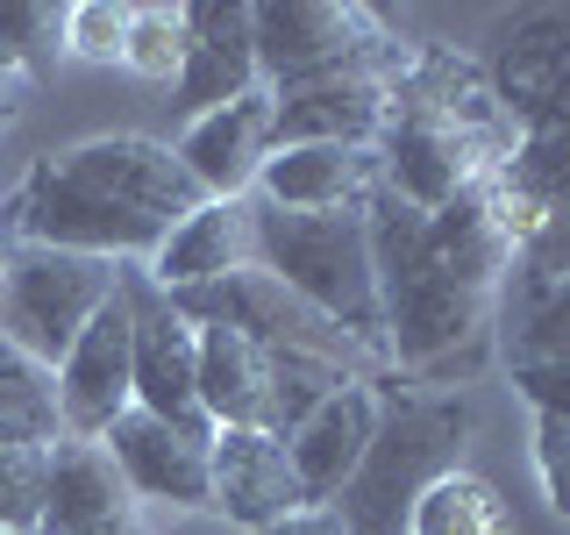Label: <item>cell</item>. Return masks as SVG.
Listing matches in <instances>:
<instances>
[{
  "label": "cell",
  "mask_w": 570,
  "mask_h": 535,
  "mask_svg": "<svg viewBox=\"0 0 570 535\" xmlns=\"http://www.w3.org/2000/svg\"><path fill=\"white\" fill-rule=\"evenodd\" d=\"M200 201L207 193L186 178L171 143L94 136L29 165V178L0 207H8L22 243L79 250V257H107V264H142Z\"/></svg>",
  "instance_id": "1"
},
{
  "label": "cell",
  "mask_w": 570,
  "mask_h": 535,
  "mask_svg": "<svg viewBox=\"0 0 570 535\" xmlns=\"http://www.w3.org/2000/svg\"><path fill=\"white\" fill-rule=\"evenodd\" d=\"M364 228H371V264H379L385 364L435 392H456L463 379H478V364L492 357L499 300L442 272L435 250H428V214L406 207L385 178L364 193Z\"/></svg>",
  "instance_id": "2"
},
{
  "label": "cell",
  "mask_w": 570,
  "mask_h": 535,
  "mask_svg": "<svg viewBox=\"0 0 570 535\" xmlns=\"http://www.w3.org/2000/svg\"><path fill=\"white\" fill-rule=\"evenodd\" d=\"M478 428V407L463 392L435 386H379V428L364 442V464L328 499L350 535H406V514L435 478L463 471V442Z\"/></svg>",
  "instance_id": "3"
},
{
  "label": "cell",
  "mask_w": 570,
  "mask_h": 535,
  "mask_svg": "<svg viewBox=\"0 0 570 535\" xmlns=\"http://www.w3.org/2000/svg\"><path fill=\"white\" fill-rule=\"evenodd\" d=\"M257 272H272L285 293H299L314 314L350 329L356 343H379V264H371L364 207L335 214H285L257 207Z\"/></svg>",
  "instance_id": "4"
},
{
  "label": "cell",
  "mask_w": 570,
  "mask_h": 535,
  "mask_svg": "<svg viewBox=\"0 0 570 535\" xmlns=\"http://www.w3.org/2000/svg\"><path fill=\"white\" fill-rule=\"evenodd\" d=\"M249 36H257V79L272 94L314 79H350V71L392 79L414 50L356 0H249Z\"/></svg>",
  "instance_id": "5"
},
{
  "label": "cell",
  "mask_w": 570,
  "mask_h": 535,
  "mask_svg": "<svg viewBox=\"0 0 570 535\" xmlns=\"http://www.w3.org/2000/svg\"><path fill=\"white\" fill-rule=\"evenodd\" d=\"M115 293H121V264L79 257V250H50V243H14L8 272H0V335L36 371H58L65 350L79 343V329Z\"/></svg>",
  "instance_id": "6"
},
{
  "label": "cell",
  "mask_w": 570,
  "mask_h": 535,
  "mask_svg": "<svg viewBox=\"0 0 570 535\" xmlns=\"http://www.w3.org/2000/svg\"><path fill=\"white\" fill-rule=\"evenodd\" d=\"M121 300H129V335H136V407L165 421H207L200 415V321L178 308L165 285L142 279V264H121Z\"/></svg>",
  "instance_id": "7"
},
{
  "label": "cell",
  "mask_w": 570,
  "mask_h": 535,
  "mask_svg": "<svg viewBox=\"0 0 570 535\" xmlns=\"http://www.w3.org/2000/svg\"><path fill=\"white\" fill-rule=\"evenodd\" d=\"M107 457L121 464L136 499L150 507H178V514H207L214 507V428L207 421H165L129 407L107 428Z\"/></svg>",
  "instance_id": "8"
},
{
  "label": "cell",
  "mask_w": 570,
  "mask_h": 535,
  "mask_svg": "<svg viewBox=\"0 0 570 535\" xmlns=\"http://www.w3.org/2000/svg\"><path fill=\"white\" fill-rule=\"evenodd\" d=\"M50 392H58L65 436H94V442L136 407V335H129V300L121 293L79 329V343L50 371Z\"/></svg>",
  "instance_id": "9"
},
{
  "label": "cell",
  "mask_w": 570,
  "mask_h": 535,
  "mask_svg": "<svg viewBox=\"0 0 570 535\" xmlns=\"http://www.w3.org/2000/svg\"><path fill=\"white\" fill-rule=\"evenodd\" d=\"M142 499L94 436H58L43 450V522L36 535H136Z\"/></svg>",
  "instance_id": "10"
},
{
  "label": "cell",
  "mask_w": 570,
  "mask_h": 535,
  "mask_svg": "<svg viewBox=\"0 0 570 535\" xmlns=\"http://www.w3.org/2000/svg\"><path fill=\"white\" fill-rule=\"evenodd\" d=\"M257 36H249V0H193L186 8V65L171 79V107L186 121L257 94Z\"/></svg>",
  "instance_id": "11"
},
{
  "label": "cell",
  "mask_w": 570,
  "mask_h": 535,
  "mask_svg": "<svg viewBox=\"0 0 570 535\" xmlns=\"http://www.w3.org/2000/svg\"><path fill=\"white\" fill-rule=\"evenodd\" d=\"M272 115H278L272 86H257V94H243V100L214 107V115H200V121H186V136L171 143V157L186 165V178L207 193V201H243V193L257 186L264 157L278 150Z\"/></svg>",
  "instance_id": "12"
},
{
  "label": "cell",
  "mask_w": 570,
  "mask_h": 535,
  "mask_svg": "<svg viewBox=\"0 0 570 535\" xmlns=\"http://www.w3.org/2000/svg\"><path fill=\"white\" fill-rule=\"evenodd\" d=\"M236 272H257V201H200L165 243L142 257V279L165 293H200Z\"/></svg>",
  "instance_id": "13"
},
{
  "label": "cell",
  "mask_w": 570,
  "mask_h": 535,
  "mask_svg": "<svg viewBox=\"0 0 570 535\" xmlns=\"http://www.w3.org/2000/svg\"><path fill=\"white\" fill-rule=\"evenodd\" d=\"M299 507H307V493L293 478L285 436H272V428H214V507L207 514H228L236 528L257 535Z\"/></svg>",
  "instance_id": "14"
},
{
  "label": "cell",
  "mask_w": 570,
  "mask_h": 535,
  "mask_svg": "<svg viewBox=\"0 0 570 535\" xmlns=\"http://www.w3.org/2000/svg\"><path fill=\"white\" fill-rule=\"evenodd\" d=\"M272 136L285 143H343V150H379L385 115H392V79L379 71H350V79H314V86H285Z\"/></svg>",
  "instance_id": "15"
},
{
  "label": "cell",
  "mask_w": 570,
  "mask_h": 535,
  "mask_svg": "<svg viewBox=\"0 0 570 535\" xmlns=\"http://www.w3.org/2000/svg\"><path fill=\"white\" fill-rule=\"evenodd\" d=\"M371 428H379V379H356L343 392H328V400L285 436V457H293V478H299V493H307V507H328V499L350 486V471L364 464Z\"/></svg>",
  "instance_id": "16"
},
{
  "label": "cell",
  "mask_w": 570,
  "mask_h": 535,
  "mask_svg": "<svg viewBox=\"0 0 570 535\" xmlns=\"http://www.w3.org/2000/svg\"><path fill=\"white\" fill-rule=\"evenodd\" d=\"M379 186V150H343V143H285L264 157L249 201L285 207V214H335L364 207V193Z\"/></svg>",
  "instance_id": "17"
},
{
  "label": "cell",
  "mask_w": 570,
  "mask_h": 535,
  "mask_svg": "<svg viewBox=\"0 0 570 535\" xmlns=\"http://www.w3.org/2000/svg\"><path fill=\"white\" fill-rule=\"evenodd\" d=\"M200 415L214 428H264L272 415V350L243 329L200 321Z\"/></svg>",
  "instance_id": "18"
},
{
  "label": "cell",
  "mask_w": 570,
  "mask_h": 535,
  "mask_svg": "<svg viewBox=\"0 0 570 535\" xmlns=\"http://www.w3.org/2000/svg\"><path fill=\"white\" fill-rule=\"evenodd\" d=\"M406 535H513V514L478 471H450L406 514Z\"/></svg>",
  "instance_id": "19"
},
{
  "label": "cell",
  "mask_w": 570,
  "mask_h": 535,
  "mask_svg": "<svg viewBox=\"0 0 570 535\" xmlns=\"http://www.w3.org/2000/svg\"><path fill=\"white\" fill-rule=\"evenodd\" d=\"M343 386H356V371L335 364V357L272 350V415H264V428H272V436H293V428L307 421L328 392H343Z\"/></svg>",
  "instance_id": "20"
},
{
  "label": "cell",
  "mask_w": 570,
  "mask_h": 535,
  "mask_svg": "<svg viewBox=\"0 0 570 535\" xmlns=\"http://www.w3.org/2000/svg\"><path fill=\"white\" fill-rule=\"evenodd\" d=\"M178 65H186V8H165V0H142L129 8V43H121V71L150 86H171Z\"/></svg>",
  "instance_id": "21"
},
{
  "label": "cell",
  "mask_w": 570,
  "mask_h": 535,
  "mask_svg": "<svg viewBox=\"0 0 570 535\" xmlns=\"http://www.w3.org/2000/svg\"><path fill=\"white\" fill-rule=\"evenodd\" d=\"M507 364H570V279L521 293V314L507 329Z\"/></svg>",
  "instance_id": "22"
},
{
  "label": "cell",
  "mask_w": 570,
  "mask_h": 535,
  "mask_svg": "<svg viewBox=\"0 0 570 535\" xmlns=\"http://www.w3.org/2000/svg\"><path fill=\"white\" fill-rule=\"evenodd\" d=\"M65 50V8H43V0H8L0 8V58L14 71H43Z\"/></svg>",
  "instance_id": "23"
},
{
  "label": "cell",
  "mask_w": 570,
  "mask_h": 535,
  "mask_svg": "<svg viewBox=\"0 0 570 535\" xmlns=\"http://www.w3.org/2000/svg\"><path fill=\"white\" fill-rule=\"evenodd\" d=\"M43 450L50 442H0V528L36 535L43 522Z\"/></svg>",
  "instance_id": "24"
},
{
  "label": "cell",
  "mask_w": 570,
  "mask_h": 535,
  "mask_svg": "<svg viewBox=\"0 0 570 535\" xmlns=\"http://www.w3.org/2000/svg\"><path fill=\"white\" fill-rule=\"evenodd\" d=\"M129 43V8L121 0H71L65 8V50L86 65H121Z\"/></svg>",
  "instance_id": "25"
},
{
  "label": "cell",
  "mask_w": 570,
  "mask_h": 535,
  "mask_svg": "<svg viewBox=\"0 0 570 535\" xmlns=\"http://www.w3.org/2000/svg\"><path fill=\"white\" fill-rule=\"evenodd\" d=\"M534 478H542L549 507L570 522V428L549 415H534Z\"/></svg>",
  "instance_id": "26"
},
{
  "label": "cell",
  "mask_w": 570,
  "mask_h": 535,
  "mask_svg": "<svg viewBox=\"0 0 570 535\" xmlns=\"http://www.w3.org/2000/svg\"><path fill=\"white\" fill-rule=\"evenodd\" d=\"M513 392H521L534 415L570 428V364H513Z\"/></svg>",
  "instance_id": "27"
},
{
  "label": "cell",
  "mask_w": 570,
  "mask_h": 535,
  "mask_svg": "<svg viewBox=\"0 0 570 535\" xmlns=\"http://www.w3.org/2000/svg\"><path fill=\"white\" fill-rule=\"evenodd\" d=\"M257 535H350V528L335 522V507H299V514H285V522L257 528Z\"/></svg>",
  "instance_id": "28"
},
{
  "label": "cell",
  "mask_w": 570,
  "mask_h": 535,
  "mask_svg": "<svg viewBox=\"0 0 570 535\" xmlns=\"http://www.w3.org/2000/svg\"><path fill=\"white\" fill-rule=\"evenodd\" d=\"M29 86H36V79H29V71H14L8 58H0V129H8V121H14V115H22V100H29Z\"/></svg>",
  "instance_id": "29"
},
{
  "label": "cell",
  "mask_w": 570,
  "mask_h": 535,
  "mask_svg": "<svg viewBox=\"0 0 570 535\" xmlns=\"http://www.w3.org/2000/svg\"><path fill=\"white\" fill-rule=\"evenodd\" d=\"M8 371H36V364H29V357L8 343V335H0V379H8Z\"/></svg>",
  "instance_id": "30"
},
{
  "label": "cell",
  "mask_w": 570,
  "mask_h": 535,
  "mask_svg": "<svg viewBox=\"0 0 570 535\" xmlns=\"http://www.w3.org/2000/svg\"><path fill=\"white\" fill-rule=\"evenodd\" d=\"M14 243H22V236H14V222H8V207H0V272H8V257H14Z\"/></svg>",
  "instance_id": "31"
},
{
  "label": "cell",
  "mask_w": 570,
  "mask_h": 535,
  "mask_svg": "<svg viewBox=\"0 0 570 535\" xmlns=\"http://www.w3.org/2000/svg\"><path fill=\"white\" fill-rule=\"evenodd\" d=\"M0 535H8V528H0Z\"/></svg>",
  "instance_id": "32"
}]
</instances>
